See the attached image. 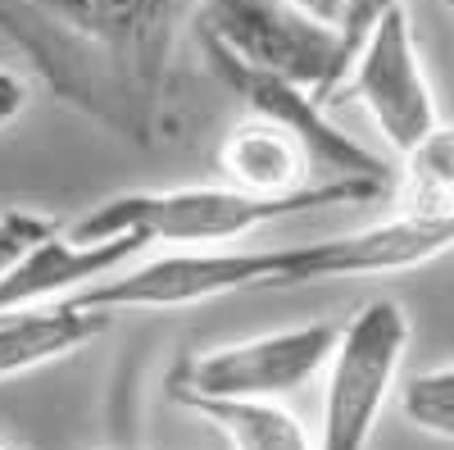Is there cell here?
Here are the masks:
<instances>
[{
  "label": "cell",
  "mask_w": 454,
  "mask_h": 450,
  "mask_svg": "<svg viewBox=\"0 0 454 450\" xmlns=\"http://www.w3.org/2000/svg\"><path fill=\"white\" fill-rule=\"evenodd\" d=\"M454 250V209H400L364 233L263 246V250H186L150 259L141 269H114L78 291H68L82 310H177L246 287L282 291L332 278H382L423 269Z\"/></svg>",
  "instance_id": "cell-1"
},
{
  "label": "cell",
  "mask_w": 454,
  "mask_h": 450,
  "mask_svg": "<svg viewBox=\"0 0 454 450\" xmlns=\"http://www.w3.org/2000/svg\"><path fill=\"white\" fill-rule=\"evenodd\" d=\"M391 186L368 182V178H327L314 182L309 192L295 196H250L232 182H205V186H168V192H128L96 205L73 223V241H114V237H145V246H186V250H214L223 241H237L246 233H259L269 223L327 209V205H350L387 196Z\"/></svg>",
  "instance_id": "cell-2"
},
{
  "label": "cell",
  "mask_w": 454,
  "mask_h": 450,
  "mask_svg": "<svg viewBox=\"0 0 454 450\" xmlns=\"http://www.w3.org/2000/svg\"><path fill=\"white\" fill-rule=\"evenodd\" d=\"M409 314L395 300H368L336 328L332 355L323 364V423L318 450H368L382 409L400 383L409 355Z\"/></svg>",
  "instance_id": "cell-3"
},
{
  "label": "cell",
  "mask_w": 454,
  "mask_h": 450,
  "mask_svg": "<svg viewBox=\"0 0 454 450\" xmlns=\"http://www.w3.org/2000/svg\"><path fill=\"white\" fill-rule=\"evenodd\" d=\"M196 32L205 55L309 87L323 105L346 73L340 36L300 19L282 0H200Z\"/></svg>",
  "instance_id": "cell-4"
},
{
  "label": "cell",
  "mask_w": 454,
  "mask_h": 450,
  "mask_svg": "<svg viewBox=\"0 0 454 450\" xmlns=\"http://www.w3.org/2000/svg\"><path fill=\"white\" fill-rule=\"evenodd\" d=\"M196 0H0V23L27 19L64 51L105 59L114 78H137L155 91L177 14Z\"/></svg>",
  "instance_id": "cell-5"
},
{
  "label": "cell",
  "mask_w": 454,
  "mask_h": 450,
  "mask_svg": "<svg viewBox=\"0 0 454 450\" xmlns=\"http://www.w3.org/2000/svg\"><path fill=\"white\" fill-rule=\"evenodd\" d=\"M336 328L340 323L332 319H314L232 346H209L177 364L168 391L173 400H286L323 373Z\"/></svg>",
  "instance_id": "cell-6"
},
{
  "label": "cell",
  "mask_w": 454,
  "mask_h": 450,
  "mask_svg": "<svg viewBox=\"0 0 454 450\" xmlns=\"http://www.w3.org/2000/svg\"><path fill=\"white\" fill-rule=\"evenodd\" d=\"M332 100H355L395 155L441 119L409 10H391L364 36L346 73H340V87L332 91Z\"/></svg>",
  "instance_id": "cell-7"
},
{
  "label": "cell",
  "mask_w": 454,
  "mask_h": 450,
  "mask_svg": "<svg viewBox=\"0 0 454 450\" xmlns=\"http://www.w3.org/2000/svg\"><path fill=\"white\" fill-rule=\"evenodd\" d=\"M141 250H145V237H137V233L114 237V241H73V237L55 233L19 269H10L0 278V314L19 310V305H36V300L68 296V291H78L114 269L132 264Z\"/></svg>",
  "instance_id": "cell-8"
},
{
  "label": "cell",
  "mask_w": 454,
  "mask_h": 450,
  "mask_svg": "<svg viewBox=\"0 0 454 450\" xmlns=\"http://www.w3.org/2000/svg\"><path fill=\"white\" fill-rule=\"evenodd\" d=\"M223 182L241 186L250 196H295L309 192L314 182H327L309 155V146L291 128L263 114H246L218 146Z\"/></svg>",
  "instance_id": "cell-9"
},
{
  "label": "cell",
  "mask_w": 454,
  "mask_h": 450,
  "mask_svg": "<svg viewBox=\"0 0 454 450\" xmlns=\"http://www.w3.org/2000/svg\"><path fill=\"white\" fill-rule=\"evenodd\" d=\"M105 328H109L105 310H82L68 296L5 310L0 314V383L91 346Z\"/></svg>",
  "instance_id": "cell-10"
},
{
  "label": "cell",
  "mask_w": 454,
  "mask_h": 450,
  "mask_svg": "<svg viewBox=\"0 0 454 450\" xmlns=\"http://www.w3.org/2000/svg\"><path fill=\"white\" fill-rule=\"evenodd\" d=\"M177 405L200 414L214 432H223L232 450H318V441L282 400H177Z\"/></svg>",
  "instance_id": "cell-11"
},
{
  "label": "cell",
  "mask_w": 454,
  "mask_h": 450,
  "mask_svg": "<svg viewBox=\"0 0 454 450\" xmlns=\"http://www.w3.org/2000/svg\"><path fill=\"white\" fill-rule=\"evenodd\" d=\"M391 186L400 192V209H454V123L436 119L404 146Z\"/></svg>",
  "instance_id": "cell-12"
},
{
  "label": "cell",
  "mask_w": 454,
  "mask_h": 450,
  "mask_svg": "<svg viewBox=\"0 0 454 450\" xmlns=\"http://www.w3.org/2000/svg\"><path fill=\"white\" fill-rule=\"evenodd\" d=\"M400 405H404V419L419 432L454 441V359L413 373V378L404 383Z\"/></svg>",
  "instance_id": "cell-13"
},
{
  "label": "cell",
  "mask_w": 454,
  "mask_h": 450,
  "mask_svg": "<svg viewBox=\"0 0 454 450\" xmlns=\"http://www.w3.org/2000/svg\"><path fill=\"white\" fill-rule=\"evenodd\" d=\"M59 233V223L46 218V214H32V209H5L0 214V278L10 269H19L23 259L46 246L51 237Z\"/></svg>",
  "instance_id": "cell-14"
},
{
  "label": "cell",
  "mask_w": 454,
  "mask_h": 450,
  "mask_svg": "<svg viewBox=\"0 0 454 450\" xmlns=\"http://www.w3.org/2000/svg\"><path fill=\"white\" fill-rule=\"evenodd\" d=\"M391 10H404V0H346V23H340V55H346V64L359 51L364 36L382 23Z\"/></svg>",
  "instance_id": "cell-15"
},
{
  "label": "cell",
  "mask_w": 454,
  "mask_h": 450,
  "mask_svg": "<svg viewBox=\"0 0 454 450\" xmlns=\"http://www.w3.org/2000/svg\"><path fill=\"white\" fill-rule=\"evenodd\" d=\"M282 5H291L300 19H309L336 36H340V23H346V0H282Z\"/></svg>",
  "instance_id": "cell-16"
},
{
  "label": "cell",
  "mask_w": 454,
  "mask_h": 450,
  "mask_svg": "<svg viewBox=\"0 0 454 450\" xmlns=\"http://www.w3.org/2000/svg\"><path fill=\"white\" fill-rule=\"evenodd\" d=\"M23 109H27V83L19 78V73L0 68V128H10Z\"/></svg>",
  "instance_id": "cell-17"
},
{
  "label": "cell",
  "mask_w": 454,
  "mask_h": 450,
  "mask_svg": "<svg viewBox=\"0 0 454 450\" xmlns=\"http://www.w3.org/2000/svg\"><path fill=\"white\" fill-rule=\"evenodd\" d=\"M0 450H10V446H5V441H0Z\"/></svg>",
  "instance_id": "cell-18"
},
{
  "label": "cell",
  "mask_w": 454,
  "mask_h": 450,
  "mask_svg": "<svg viewBox=\"0 0 454 450\" xmlns=\"http://www.w3.org/2000/svg\"><path fill=\"white\" fill-rule=\"evenodd\" d=\"M450 10H454V0H450Z\"/></svg>",
  "instance_id": "cell-19"
}]
</instances>
